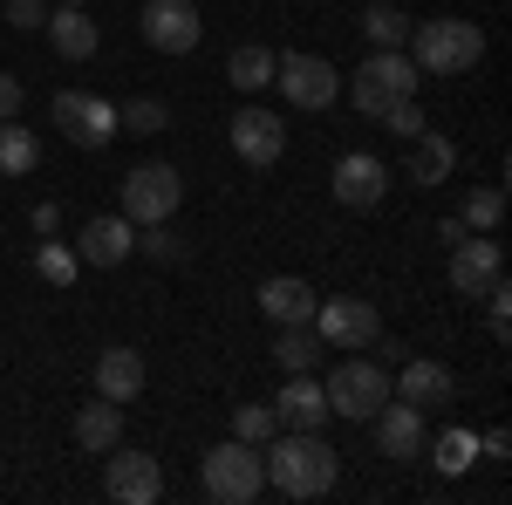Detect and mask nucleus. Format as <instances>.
<instances>
[{"label":"nucleus","mask_w":512,"mask_h":505,"mask_svg":"<svg viewBox=\"0 0 512 505\" xmlns=\"http://www.w3.org/2000/svg\"><path fill=\"white\" fill-rule=\"evenodd\" d=\"M267 444H274V451H260V465H267V485H274V492H287V499H321V492H335L342 458H335V444H328L321 430H274Z\"/></svg>","instance_id":"1"},{"label":"nucleus","mask_w":512,"mask_h":505,"mask_svg":"<svg viewBox=\"0 0 512 505\" xmlns=\"http://www.w3.org/2000/svg\"><path fill=\"white\" fill-rule=\"evenodd\" d=\"M403 55H410L424 76H472L478 55H485V35H478V21L431 14V21H410V41H403Z\"/></svg>","instance_id":"2"},{"label":"nucleus","mask_w":512,"mask_h":505,"mask_svg":"<svg viewBox=\"0 0 512 505\" xmlns=\"http://www.w3.org/2000/svg\"><path fill=\"white\" fill-rule=\"evenodd\" d=\"M198 478H205V499H219V505H253L260 492H267L260 444H239V437L212 444V451L198 458Z\"/></svg>","instance_id":"3"},{"label":"nucleus","mask_w":512,"mask_h":505,"mask_svg":"<svg viewBox=\"0 0 512 505\" xmlns=\"http://www.w3.org/2000/svg\"><path fill=\"white\" fill-rule=\"evenodd\" d=\"M321 396H328V417H355V424H362V417H376V410L390 403V369L349 355V362H335V369H328Z\"/></svg>","instance_id":"4"},{"label":"nucleus","mask_w":512,"mask_h":505,"mask_svg":"<svg viewBox=\"0 0 512 505\" xmlns=\"http://www.w3.org/2000/svg\"><path fill=\"white\" fill-rule=\"evenodd\" d=\"M178 198H185V178H178V164H164V157L123 171V219H130V226H158V219H171Z\"/></svg>","instance_id":"5"},{"label":"nucleus","mask_w":512,"mask_h":505,"mask_svg":"<svg viewBox=\"0 0 512 505\" xmlns=\"http://www.w3.org/2000/svg\"><path fill=\"white\" fill-rule=\"evenodd\" d=\"M315 335H321V349H376L383 314H376V301H362V294L315 301Z\"/></svg>","instance_id":"6"},{"label":"nucleus","mask_w":512,"mask_h":505,"mask_svg":"<svg viewBox=\"0 0 512 505\" xmlns=\"http://www.w3.org/2000/svg\"><path fill=\"white\" fill-rule=\"evenodd\" d=\"M369 424H376V451H383L390 465H417V458L431 451V424H424V410L403 403V396H390Z\"/></svg>","instance_id":"7"},{"label":"nucleus","mask_w":512,"mask_h":505,"mask_svg":"<svg viewBox=\"0 0 512 505\" xmlns=\"http://www.w3.org/2000/svg\"><path fill=\"white\" fill-rule=\"evenodd\" d=\"M274 82H280V96H287L294 110H328V103L342 96L335 62H321V55H280V62H274Z\"/></svg>","instance_id":"8"},{"label":"nucleus","mask_w":512,"mask_h":505,"mask_svg":"<svg viewBox=\"0 0 512 505\" xmlns=\"http://www.w3.org/2000/svg\"><path fill=\"white\" fill-rule=\"evenodd\" d=\"M137 28H144V41H151L158 55H192L198 35H205V21H198V0H144Z\"/></svg>","instance_id":"9"},{"label":"nucleus","mask_w":512,"mask_h":505,"mask_svg":"<svg viewBox=\"0 0 512 505\" xmlns=\"http://www.w3.org/2000/svg\"><path fill=\"white\" fill-rule=\"evenodd\" d=\"M48 117H55V130H69V144H82V151H103L117 137V110L103 96H82V89H62Z\"/></svg>","instance_id":"10"},{"label":"nucleus","mask_w":512,"mask_h":505,"mask_svg":"<svg viewBox=\"0 0 512 505\" xmlns=\"http://www.w3.org/2000/svg\"><path fill=\"white\" fill-rule=\"evenodd\" d=\"M492 280H506V253H499V239H492V233L451 239V287L472 301V294H485Z\"/></svg>","instance_id":"11"},{"label":"nucleus","mask_w":512,"mask_h":505,"mask_svg":"<svg viewBox=\"0 0 512 505\" xmlns=\"http://www.w3.org/2000/svg\"><path fill=\"white\" fill-rule=\"evenodd\" d=\"M103 492L117 505H151V499H164V465L151 451H117L103 465Z\"/></svg>","instance_id":"12"},{"label":"nucleus","mask_w":512,"mask_h":505,"mask_svg":"<svg viewBox=\"0 0 512 505\" xmlns=\"http://www.w3.org/2000/svg\"><path fill=\"white\" fill-rule=\"evenodd\" d=\"M390 192V164L376 151H349L335 164V205H349V212H376Z\"/></svg>","instance_id":"13"},{"label":"nucleus","mask_w":512,"mask_h":505,"mask_svg":"<svg viewBox=\"0 0 512 505\" xmlns=\"http://www.w3.org/2000/svg\"><path fill=\"white\" fill-rule=\"evenodd\" d=\"M233 151L253 164V171H267V164H280V151H287V123L274 117V110H260V103H246L233 123Z\"/></svg>","instance_id":"14"},{"label":"nucleus","mask_w":512,"mask_h":505,"mask_svg":"<svg viewBox=\"0 0 512 505\" xmlns=\"http://www.w3.org/2000/svg\"><path fill=\"white\" fill-rule=\"evenodd\" d=\"M130 246H137V226L123 219V212H103V219H89L76 239V260H89V267H123L130 260Z\"/></svg>","instance_id":"15"},{"label":"nucleus","mask_w":512,"mask_h":505,"mask_svg":"<svg viewBox=\"0 0 512 505\" xmlns=\"http://www.w3.org/2000/svg\"><path fill=\"white\" fill-rule=\"evenodd\" d=\"M451 389H458V376H451L444 362H431V355H417V362H403V376L390 383V396H403V403H417V410L431 417L437 403H451Z\"/></svg>","instance_id":"16"},{"label":"nucleus","mask_w":512,"mask_h":505,"mask_svg":"<svg viewBox=\"0 0 512 505\" xmlns=\"http://www.w3.org/2000/svg\"><path fill=\"white\" fill-rule=\"evenodd\" d=\"M260 314L280 328H301V321H315V287L301 273H274V280H260Z\"/></svg>","instance_id":"17"},{"label":"nucleus","mask_w":512,"mask_h":505,"mask_svg":"<svg viewBox=\"0 0 512 505\" xmlns=\"http://www.w3.org/2000/svg\"><path fill=\"white\" fill-rule=\"evenodd\" d=\"M41 35H48V48H55L62 62H89V55L103 48L96 21H89V7H55V14L41 21Z\"/></svg>","instance_id":"18"},{"label":"nucleus","mask_w":512,"mask_h":505,"mask_svg":"<svg viewBox=\"0 0 512 505\" xmlns=\"http://www.w3.org/2000/svg\"><path fill=\"white\" fill-rule=\"evenodd\" d=\"M274 417H280V430H321L328 424V396H321L315 369L308 376H287V389L274 396Z\"/></svg>","instance_id":"19"},{"label":"nucleus","mask_w":512,"mask_h":505,"mask_svg":"<svg viewBox=\"0 0 512 505\" xmlns=\"http://www.w3.org/2000/svg\"><path fill=\"white\" fill-rule=\"evenodd\" d=\"M96 396L137 403V396H144V355L137 349H103L96 355Z\"/></svg>","instance_id":"20"},{"label":"nucleus","mask_w":512,"mask_h":505,"mask_svg":"<svg viewBox=\"0 0 512 505\" xmlns=\"http://www.w3.org/2000/svg\"><path fill=\"white\" fill-rule=\"evenodd\" d=\"M76 444L82 451H117L123 444V403H110V396L82 403L76 410Z\"/></svg>","instance_id":"21"},{"label":"nucleus","mask_w":512,"mask_h":505,"mask_svg":"<svg viewBox=\"0 0 512 505\" xmlns=\"http://www.w3.org/2000/svg\"><path fill=\"white\" fill-rule=\"evenodd\" d=\"M362 82H376L383 96H417V62L403 55V48H376L362 69H355Z\"/></svg>","instance_id":"22"},{"label":"nucleus","mask_w":512,"mask_h":505,"mask_svg":"<svg viewBox=\"0 0 512 505\" xmlns=\"http://www.w3.org/2000/svg\"><path fill=\"white\" fill-rule=\"evenodd\" d=\"M274 48H260V41H239L233 55H226V82H233V89H246V96H260V89H267V82H274Z\"/></svg>","instance_id":"23"},{"label":"nucleus","mask_w":512,"mask_h":505,"mask_svg":"<svg viewBox=\"0 0 512 505\" xmlns=\"http://www.w3.org/2000/svg\"><path fill=\"white\" fill-rule=\"evenodd\" d=\"M410 144H417V151H410V178H417V185H444V178H451V164H458L451 137H437L431 123H424Z\"/></svg>","instance_id":"24"},{"label":"nucleus","mask_w":512,"mask_h":505,"mask_svg":"<svg viewBox=\"0 0 512 505\" xmlns=\"http://www.w3.org/2000/svg\"><path fill=\"white\" fill-rule=\"evenodd\" d=\"M35 164H41L35 130H21V123L7 117V123H0V178H28Z\"/></svg>","instance_id":"25"},{"label":"nucleus","mask_w":512,"mask_h":505,"mask_svg":"<svg viewBox=\"0 0 512 505\" xmlns=\"http://www.w3.org/2000/svg\"><path fill=\"white\" fill-rule=\"evenodd\" d=\"M274 362L287 369V376H308V369L321 362V335H308V321H301V328H280Z\"/></svg>","instance_id":"26"},{"label":"nucleus","mask_w":512,"mask_h":505,"mask_svg":"<svg viewBox=\"0 0 512 505\" xmlns=\"http://www.w3.org/2000/svg\"><path fill=\"white\" fill-rule=\"evenodd\" d=\"M362 35L376 41V48H403L410 41V14L390 7V0H376V7H362Z\"/></svg>","instance_id":"27"},{"label":"nucleus","mask_w":512,"mask_h":505,"mask_svg":"<svg viewBox=\"0 0 512 505\" xmlns=\"http://www.w3.org/2000/svg\"><path fill=\"white\" fill-rule=\"evenodd\" d=\"M499 219H506V192H499V185L465 192V212H458V226H465V233H492Z\"/></svg>","instance_id":"28"},{"label":"nucleus","mask_w":512,"mask_h":505,"mask_svg":"<svg viewBox=\"0 0 512 505\" xmlns=\"http://www.w3.org/2000/svg\"><path fill=\"white\" fill-rule=\"evenodd\" d=\"M274 430H280L274 403H239V410H233V437H239V444H267Z\"/></svg>","instance_id":"29"},{"label":"nucleus","mask_w":512,"mask_h":505,"mask_svg":"<svg viewBox=\"0 0 512 505\" xmlns=\"http://www.w3.org/2000/svg\"><path fill=\"white\" fill-rule=\"evenodd\" d=\"M164 123H171V110H164L158 96H130V103L117 110V130H144V137H151V130H164Z\"/></svg>","instance_id":"30"},{"label":"nucleus","mask_w":512,"mask_h":505,"mask_svg":"<svg viewBox=\"0 0 512 505\" xmlns=\"http://www.w3.org/2000/svg\"><path fill=\"white\" fill-rule=\"evenodd\" d=\"M431 451H437V471H472V458H478V437H472V430H444V437H437Z\"/></svg>","instance_id":"31"},{"label":"nucleus","mask_w":512,"mask_h":505,"mask_svg":"<svg viewBox=\"0 0 512 505\" xmlns=\"http://www.w3.org/2000/svg\"><path fill=\"white\" fill-rule=\"evenodd\" d=\"M35 267H41V280H48V287H69V280H76V253H69V246H55V239H48V246H41L35 253Z\"/></svg>","instance_id":"32"},{"label":"nucleus","mask_w":512,"mask_h":505,"mask_svg":"<svg viewBox=\"0 0 512 505\" xmlns=\"http://www.w3.org/2000/svg\"><path fill=\"white\" fill-rule=\"evenodd\" d=\"M376 123H390L396 137H417V130H424V110H417V96H396V103H390Z\"/></svg>","instance_id":"33"},{"label":"nucleus","mask_w":512,"mask_h":505,"mask_svg":"<svg viewBox=\"0 0 512 505\" xmlns=\"http://www.w3.org/2000/svg\"><path fill=\"white\" fill-rule=\"evenodd\" d=\"M485 314H492V335L506 342V335H512V287H506V280L485 287Z\"/></svg>","instance_id":"34"},{"label":"nucleus","mask_w":512,"mask_h":505,"mask_svg":"<svg viewBox=\"0 0 512 505\" xmlns=\"http://www.w3.org/2000/svg\"><path fill=\"white\" fill-rule=\"evenodd\" d=\"M349 96H355V110H362V117H383V110H390V103H396V96H383L376 82H362V76L349 82Z\"/></svg>","instance_id":"35"},{"label":"nucleus","mask_w":512,"mask_h":505,"mask_svg":"<svg viewBox=\"0 0 512 505\" xmlns=\"http://www.w3.org/2000/svg\"><path fill=\"white\" fill-rule=\"evenodd\" d=\"M48 21V0H7V28H41Z\"/></svg>","instance_id":"36"},{"label":"nucleus","mask_w":512,"mask_h":505,"mask_svg":"<svg viewBox=\"0 0 512 505\" xmlns=\"http://www.w3.org/2000/svg\"><path fill=\"white\" fill-rule=\"evenodd\" d=\"M21 103H28L21 76H7V69H0V123H7V117H21Z\"/></svg>","instance_id":"37"},{"label":"nucleus","mask_w":512,"mask_h":505,"mask_svg":"<svg viewBox=\"0 0 512 505\" xmlns=\"http://www.w3.org/2000/svg\"><path fill=\"white\" fill-rule=\"evenodd\" d=\"M144 246H151V253H158V260H178V253H185V239L171 233V226H164V219H158V226H151V239H144Z\"/></svg>","instance_id":"38"},{"label":"nucleus","mask_w":512,"mask_h":505,"mask_svg":"<svg viewBox=\"0 0 512 505\" xmlns=\"http://www.w3.org/2000/svg\"><path fill=\"white\" fill-rule=\"evenodd\" d=\"M506 451H512L506 430H485V437H478V458H506Z\"/></svg>","instance_id":"39"},{"label":"nucleus","mask_w":512,"mask_h":505,"mask_svg":"<svg viewBox=\"0 0 512 505\" xmlns=\"http://www.w3.org/2000/svg\"><path fill=\"white\" fill-rule=\"evenodd\" d=\"M55 226H62V212H55V205H35V233L48 239V233H55Z\"/></svg>","instance_id":"40"},{"label":"nucleus","mask_w":512,"mask_h":505,"mask_svg":"<svg viewBox=\"0 0 512 505\" xmlns=\"http://www.w3.org/2000/svg\"><path fill=\"white\" fill-rule=\"evenodd\" d=\"M62 7H89V0H62Z\"/></svg>","instance_id":"41"}]
</instances>
